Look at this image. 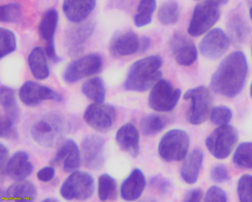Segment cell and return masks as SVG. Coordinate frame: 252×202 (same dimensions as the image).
<instances>
[{
	"mask_svg": "<svg viewBox=\"0 0 252 202\" xmlns=\"http://www.w3.org/2000/svg\"><path fill=\"white\" fill-rule=\"evenodd\" d=\"M249 66L241 51H234L225 57L211 78L210 86L217 94L234 98L244 87Z\"/></svg>",
	"mask_w": 252,
	"mask_h": 202,
	"instance_id": "6da1fadb",
	"label": "cell"
},
{
	"mask_svg": "<svg viewBox=\"0 0 252 202\" xmlns=\"http://www.w3.org/2000/svg\"><path fill=\"white\" fill-rule=\"evenodd\" d=\"M163 60L153 55L138 60L129 67L124 88L133 92H145L153 88L162 76Z\"/></svg>",
	"mask_w": 252,
	"mask_h": 202,
	"instance_id": "7a4b0ae2",
	"label": "cell"
},
{
	"mask_svg": "<svg viewBox=\"0 0 252 202\" xmlns=\"http://www.w3.org/2000/svg\"><path fill=\"white\" fill-rule=\"evenodd\" d=\"M68 130V122L63 115L49 113L32 125L31 135L39 145L51 148L58 144Z\"/></svg>",
	"mask_w": 252,
	"mask_h": 202,
	"instance_id": "3957f363",
	"label": "cell"
},
{
	"mask_svg": "<svg viewBox=\"0 0 252 202\" xmlns=\"http://www.w3.org/2000/svg\"><path fill=\"white\" fill-rule=\"evenodd\" d=\"M184 99L191 102L187 112L189 123L199 125L206 122L210 116L213 101L209 88L203 85L191 88L184 94Z\"/></svg>",
	"mask_w": 252,
	"mask_h": 202,
	"instance_id": "277c9868",
	"label": "cell"
},
{
	"mask_svg": "<svg viewBox=\"0 0 252 202\" xmlns=\"http://www.w3.org/2000/svg\"><path fill=\"white\" fill-rule=\"evenodd\" d=\"M189 144V135L186 131L171 130L160 138L158 151L165 162H180L187 157Z\"/></svg>",
	"mask_w": 252,
	"mask_h": 202,
	"instance_id": "5b68a950",
	"label": "cell"
},
{
	"mask_svg": "<svg viewBox=\"0 0 252 202\" xmlns=\"http://www.w3.org/2000/svg\"><path fill=\"white\" fill-rule=\"evenodd\" d=\"M95 180L90 172L76 170L62 184L60 194L67 201H85L95 192Z\"/></svg>",
	"mask_w": 252,
	"mask_h": 202,
	"instance_id": "8992f818",
	"label": "cell"
},
{
	"mask_svg": "<svg viewBox=\"0 0 252 202\" xmlns=\"http://www.w3.org/2000/svg\"><path fill=\"white\" fill-rule=\"evenodd\" d=\"M237 129L229 125H220L206 140L209 153L218 159H226L232 153L238 141Z\"/></svg>",
	"mask_w": 252,
	"mask_h": 202,
	"instance_id": "52a82bcc",
	"label": "cell"
},
{
	"mask_svg": "<svg viewBox=\"0 0 252 202\" xmlns=\"http://www.w3.org/2000/svg\"><path fill=\"white\" fill-rule=\"evenodd\" d=\"M220 17V11L218 4L210 0L197 4L189 26V34L193 37L204 34L215 26Z\"/></svg>",
	"mask_w": 252,
	"mask_h": 202,
	"instance_id": "ba28073f",
	"label": "cell"
},
{
	"mask_svg": "<svg viewBox=\"0 0 252 202\" xmlns=\"http://www.w3.org/2000/svg\"><path fill=\"white\" fill-rule=\"evenodd\" d=\"M181 96L180 88H175L169 81L160 79L150 91L149 106L155 111H172L176 107Z\"/></svg>",
	"mask_w": 252,
	"mask_h": 202,
	"instance_id": "9c48e42d",
	"label": "cell"
},
{
	"mask_svg": "<svg viewBox=\"0 0 252 202\" xmlns=\"http://www.w3.org/2000/svg\"><path fill=\"white\" fill-rule=\"evenodd\" d=\"M102 66V57L99 54H88L70 63L63 72V79L67 83H75L99 73Z\"/></svg>",
	"mask_w": 252,
	"mask_h": 202,
	"instance_id": "30bf717a",
	"label": "cell"
},
{
	"mask_svg": "<svg viewBox=\"0 0 252 202\" xmlns=\"http://www.w3.org/2000/svg\"><path fill=\"white\" fill-rule=\"evenodd\" d=\"M117 118V111L111 104L93 103L84 114L85 122L100 133H107L113 128Z\"/></svg>",
	"mask_w": 252,
	"mask_h": 202,
	"instance_id": "8fae6325",
	"label": "cell"
},
{
	"mask_svg": "<svg viewBox=\"0 0 252 202\" xmlns=\"http://www.w3.org/2000/svg\"><path fill=\"white\" fill-rule=\"evenodd\" d=\"M105 139L98 135H87L82 142V159L85 168L100 170L105 163Z\"/></svg>",
	"mask_w": 252,
	"mask_h": 202,
	"instance_id": "7c38bea8",
	"label": "cell"
},
{
	"mask_svg": "<svg viewBox=\"0 0 252 202\" xmlns=\"http://www.w3.org/2000/svg\"><path fill=\"white\" fill-rule=\"evenodd\" d=\"M19 97L22 102L29 107H34L45 100H53L58 102L63 101L61 94L33 81H27L22 85Z\"/></svg>",
	"mask_w": 252,
	"mask_h": 202,
	"instance_id": "4fadbf2b",
	"label": "cell"
},
{
	"mask_svg": "<svg viewBox=\"0 0 252 202\" xmlns=\"http://www.w3.org/2000/svg\"><path fill=\"white\" fill-rule=\"evenodd\" d=\"M228 35L220 29L210 31L200 41L199 49L205 58L209 60H218L229 48Z\"/></svg>",
	"mask_w": 252,
	"mask_h": 202,
	"instance_id": "5bb4252c",
	"label": "cell"
},
{
	"mask_svg": "<svg viewBox=\"0 0 252 202\" xmlns=\"http://www.w3.org/2000/svg\"><path fill=\"white\" fill-rule=\"evenodd\" d=\"M226 30L228 39L234 46L240 48L248 42L252 29L242 8H235L230 13L227 19Z\"/></svg>",
	"mask_w": 252,
	"mask_h": 202,
	"instance_id": "9a60e30c",
	"label": "cell"
},
{
	"mask_svg": "<svg viewBox=\"0 0 252 202\" xmlns=\"http://www.w3.org/2000/svg\"><path fill=\"white\" fill-rule=\"evenodd\" d=\"M171 52L175 62L181 66L189 67L197 58V50L190 38L182 32L174 34L169 42Z\"/></svg>",
	"mask_w": 252,
	"mask_h": 202,
	"instance_id": "2e32d148",
	"label": "cell"
},
{
	"mask_svg": "<svg viewBox=\"0 0 252 202\" xmlns=\"http://www.w3.org/2000/svg\"><path fill=\"white\" fill-rule=\"evenodd\" d=\"M82 153L79 146L73 139H67L59 148L56 156L51 161V166H60L63 164V170L71 173L81 167Z\"/></svg>",
	"mask_w": 252,
	"mask_h": 202,
	"instance_id": "e0dca14e",
	"label": "cell"
},
{
	"mask_svg": "<svg viewBox=\"0 0 252 202\" xmlns=\"http://www.w3.org/2000/svg\"><path fill=\"white\" fill-rule=\"evenodd\" d=\"M140 50V39L132 31L118 32L112 36L110 52L114 58L133 55Z\"/></svg>",
	"mask_w": 252,
	"mask_h": 202,
	"instance_id": "ac0fdd59",
	"label": "cell"
},
{
	"mask_svg": "<svg viewBox=\"0 0 252 202\" xmlns=\"http://www.w3.org/2000/svg\"><path fill=\"white\" fill-rule=\"evenodd\" d=\"M95 28L94 23H87L72 26L67 29L65 42L69 55L76 57L83 52L84 45L94 33Z\"/></svg>",
	"mask_w": 252,
	"mask_h": 202,
	"instance_id": "d6986e66",
	"label": "cell"
},
{
	"mask_svg": "<svg viewBox=\"0 0 252 202\" xmlns=\"http://www.w3.org/2000/svg\"><path fill=\"white\" fill-rule=\"evenodd\" d=\"M147 186L145 175L141 169L135 168L124 180L120 188L121 197L126 202L138 200Z\"/></svg>",
	"mask_w": 252,
	"mask_h": 202,
	"instance_id": "ffe728a7",
	"label": "cell"
},
{
	"mask_svg": "<svg viewBox=\"0 0 252 202\" xmlns=\"http://www.w3.org/2000/svg\"><path fill=\"white\" fill-rule=\"evenodd\" d=\"M116 141L122 151L133 158L140 153V134L135 125L126 123L122 125L116 134Z\"/></svg>",
	"mask_w": 252,
	"mask_h": 202,
	"instance_id": "44dd1931",
	"label": "cell"
},
{
	"mask_svg": "<svg viewBox=\"0 0 252 202\" xmlns=\"http://www.w3.org/2000/svg\"><path fill=\"white\" fill-rule=\"evenodd\" d=\"M34 168L29 160V155L26 151H17L10 158L5 168V174L16 181L24 180L32 175Z\"/></svg>",
	"mask_w": 252,
	"mask_h": 202,
	"instance_id": "7402d4cb",
	"label": "cell"
},
{
	"mask_svg": "<svg viewBox=\"0 0 252 202\" xmlns=\"http://www.w3.org/2000/svg\"><path fill=\"white\" fill-rule=\"evenodd\" d=\"M95 2L96 0H64L63 12L72 23H82L93 12Z\"/></svg>",
	"mask_w": 252,
	"mask_h": 202,
	"instance_id": "603a6c76",
	"label": "cell"
},
{
	"mask_svg": "<svg viewBox=\"0 0 252 202\" xmlns=\"http://www.w3.org/2000/svg\"><path fill=\"white\" fill-rule=\"evenodd\" d=\"M203 162V153L194 149L186 157L181 169V176L187 184H193L198 179Z\"/></svg>",
	"mask_w": 252,
	"mask_h": 202,
	"instance_id": "cb8c5ba5",
	"label": "cell"
},
{
	"mask_svg": "<svg viewBox=\"0 0 252 202\" xmlns=\"http://www.w3.org/2000/svg\"><path fill=\"white\" fill-rule=\"evenodd\" d=\"M5 197L17 202H33L37 197V189L32 181L20 180L8 187Z\"/></svg>",
	"mask_w": 252,
	"mask_h": 202,
	"instance_id": "d4e9b609",
	"label": "cell"
},
{
	"mask_svg": "<svg viewBox=\"0 0 252 202\" xmlns=\"http://www.w3.org/2000/svg\"><path fill=\"white\" fill-rule=\"evenodd\" d=\"M29 68L38 80H45L50 76V68L45 51L41 47H36L28 57Z\"/></svg>",
	"mask_w": 252,
	"mask_h": 202,
	"instance_id": "484cf974",
	"label": "cell"
},
{
	"mask_svg": "<svg viewBox=\"0 0 252 202\" xmlns=\"http://www.w3.org/2000/svg\"><path fill=\"white\" fill-rule=\"evenodd\" d=\"M59 23V14L57 10L47 11L39 25V34L41 38L46 42V45L54 43V36Z\"/></svg>",
	"mask_w": 252,
	"mask_h": 202,
	"instance_id": "4316f807",
	"label": "cell"
},
{
	"mask_svg": "<svg viewBox=\"0 0 252 202\" xmlns=\"http://www.w3.org/2000/svg\"><path fill=\"white\" fill-rule=\"evenodd\" d=\"M0 103L5 113V116L9 117L14 122L20 119V110L17 104L14 89L10 87L2 85L0 88Z\"/></svg>",
	"mask_w": 252,
	"mask_h": 202,
	"instance_id": "83f0119b",
	"label": "cell"
},
{
	"mask_svg": "<svg viewBox=\"0 0 252 202\" xmlns=\"http://www.w3.org/2000/svg\"><path fill=\"white\" fill-rule=\"evenodd\" d=\"M98 196L101 202L115 201L119 196L117 181L109 174H101L98 177Z\"/></svg>",
	"mask_w": 252,
	"mask_h": 202,
	"instance_id": "f1b7e54d",
	"label": "cell"
},
{
	"mask_svg": "<svg viewBox=\"0 0 252 202\" xmlns=\"http://www.w3.org/2000/svg\"><path fill=\"white\" fill-rule=\"evenodd\" d=\"M85 97L95 103H104L106 99V88L104 81L100 77L88 79L82 86Z\"/></svg>",
	"mask_w": 252,
	"mask_h": 202,
	"instance_id": "f546056e",
	"label": "cell"
},
{
	"mask_svg": "<svg viewBox=\"0 0 252 202\" xmlns=\"http://www.w3.org/2000/svg\"><path fill=\"white\" fill-rule=\"evenodd\" d=\"M166 126V122L159 115L151 113L144 116L140 121V128L143 135H155L161 132Z\"/></svg>",
	"mask_w": 252,
	"mask_h": 202,
	"instance_id": "4dcf8cb0",
	"label": "cell"
},
{
	"mask_svg": "<svg viewBox=\"0 0 252 202\" xmlns=\"http://www.w3.org/2000/svg\"><path fill=\"white\" fill-rule=\"evenodd\" d=\"M156 9V0H140L138 12L134 18L135 26L141 28L150 25Z\"/></svg>",
	"mask_w": 252,
	"mask_h": 202,
	"instance_id": "1f68e13d",
	"label": "cell"
},
{
	"mask_svg": "<svg viewBox=\"0 0 252 202\" xmlns=\"http://www.w3.org/2000/svg\"><path fill=\"white\" fill-rule=\"evenodd\" d=\"M180 8L177 2L170 0L162 4L158 12V21L164 26H172L179 20Z\"/></svg>",
	"mask_w": 252,
	"mask_h": 202,
	"instance_id": "d6a6232c",
	"label": "cell"
},
{
	"mask_svg": "<svg viewBox=\"0 0 252 202\" xmlns=\"http://www.w3.org/2000/svg\"><path fill=\"white\" fill-rule=\"evenodd\" d=\"M233 162L240 168H252V142L246 141L237 147L233 156Z\"/></svg>",
	"mask_w": 252,
	"mask_h": 202,
	"instance_id": "836d02e7",
	"label": "cell"
},
{
	"mask_svg": "<svg viewBox=\"0 0 252 202\" xmlns=\"http://www.w3.org/2000/svg\"><path fill=\"white\" fill-rule=\"evenodd\" d=\"M17 49V38L14 32L8 29H0V56L3 59Z\"/></svg>",
	"mask_w": 252,
	"mask_h": 202,
	"instance_id": "e575fe53",
	"label": "cell"
},
{
	"mask_svg": "<svg viewBox=\"0 0 252 202\" xmlns=\"http://www.w3.org/2000/svg\"><path fill=\"white\" fill-rule=\"evenodd\" d=\"M0 20L2 23H15L22 20V8L17 2L5 4L1 7Z\"/></svg>",
	"mask_w": 252,
	"mask_h": 202,
	"instance_id": "d590c367",
	"label": "cell"
},
{
	"mask_svg": "<svg viewBox=\"0 0 252 202\" xmlns=\"http://www.w3.org/2000/svg\"><path fill=\"white\" fill-rule=\"evenodd\" d=\"M237 190L240 202H252V175H242L237 182Z\"/></svg>",
	"mask_w": 252,
	"mask_h": 202,
	"instance_id": "8d00e7d4",
	"label": "cell"
},
{
	"mask_svg": "<svg viewBox=\"0 0 252 202\" xmlns=\"http://www.w3.org/2000/svg\"><path fill=\"white\" fill-rule=\"evenodd\" d=\"M232 111L229 107L226 106H217L212 108L209 117L212 123L220 126L228 125L232 119Z\"/></svg>",
	"mask_w": 252,
	"mask_h": 202,
	"instance_id": "74e56055",
	"label": "cell"
},
{
	"mask_svg": "<svg viewBox=\"0 0 252 202\" xmlns=\"http://www.w3.org/2000/svg\"><path fill=\"white\" fill-rule=\"evenodd\" d=\"M14 121L7 116H1L0 119V136L11 141H16L19 138V133L14 127Z\"/></svg>",
	"mask_w": 252,
	"mask_h": 202,
	"instance_id": "f35d334b",
	"label": "cell"
},
{
	"mask_svg": "<svg viewBox=\"0 0 252 202\" xmlns=\"http://www.w3.org/2000/svg\"><path fill=\"white\" fill-rule=\"evenodd\" d=\"M228 200L226 193L220 187L218 186H212L206 192L204 198L205 202H225Z\"/></svg>",
	"mask_w": 252,
	"mask_h": 202,
	"instance_id": "ab89813d",
	"label": "cell"
},
{
	"mask_svg": "<svg viewBox=\"0 0 252 202\" xmlns=\"http://www.w3.org/2000/svg\"><path fill=\"white\" fill-rule=\"evenodd\" d=\"M211 179L216 183H223L230 178L229 172L223 165L214 167L210 172Z\"/></svg>",
	"mask_w": 252,
	"mask_h": 202,
	"instance_id": "60d3db41",
	"label": "cell"
},
{
	"mask_svg": "<svg viewBox=\"0 0 252 202\" xmlns=\"http://www.w3.org/2000/svg\"><path fill=\"white\" fill-rule=\"evenodd\" d=\"M56 170L54 166H47L39 169L37 172V178L42 182H49L55 177Z\"/></svg>",
	"mask_w": 252,
	"mask_h": 202,
	"instance_id": "b9f144b4",
	"label": "cell"
},
{
	"mask_svg": "<svg viewBox=\"0 0 252 202\" xmlns=\"http://www.w3.org/2000/svg\"><path fill=\"white\" fill-rule=\"evenodd\" d=\"M150 184L152 187L157 188L161 193H166L170 187V184L167 180L163 178H160L158 175L153 177L150 179Z\"/></svg>",
	"mask_w": 252,
	"mask_h": 202,
	"instance_id": "7bdbcfd3",
	"label": "cell"
},
{
	"mask_svg": "<svg viewBox=\"0 0 252 202\" xmlns=\"http://www.w3.org/2000/svg\"><path fill=\"white\" fill-rule=\"evenodd\" d=\"M8 157H9V151L8 147L3 143H1L0 144V170L2 175L5 174V168L9 160Z\"/></svg>",
	"mask_w": 252,
	"mask_h": 202,
	"instance_id": "ee69618b",
	"label": "cell"
},
{
	"mask_svg": "<svg viewBox=\"0 0 252 202\" xmlns=\"http://www.w3.org/2000/svg\"><path fill=\"white\" fill-rule=\"evenodd\" d=\"M203 198V192L201 188H194L189 190L184 196V202H200Z\"/></svg>",
	"mask_w": 252,
	"mask_h": 202,
	"instance_id": "f6af8a7d",
	"label": "cell"
},
{
	"mask_svg": "<svg viewBox=\"0 0 252 202\" xmlns=\"http://www.w3.org/2000/svg\"><path fill=\"white\" fill-rule=\"evenodd\" d=\"M150 45H151V40H150V38L147 37V36H143V37L140 39L139 51L142 53L146 52V51H148Z\"/></svg>",
	"mask_w": 252,
	"mask_h": 202,
	"instance_id": "bcb514c9",
	"label": "cell"
},
{
	"mask_svg": "<svg viewBox=\"0 0 252 202\" xmlns=\"http://www.w3.org/2000/svg\"><path fill=\"white\" fill-rule=\"evenodd\" d=\"M210 1L218 4V5H225L228 2V0H210Z\"/></svg>",
	"mask_w": 252,
	"mask_h": 202,
	"instance_id": "7dc6e473",
	"label": "cell"
},
{
	"mask_svg": "<svg viewBox=\"0 0 252 202\" xmlns=\"http://www.w3.org/2000/svg\"><path fill=\"white\" fill-rule=\"evenodd\" d=\"M43 202H58V200H57V199H55V198H46V199H44L43 201H42Z\"/></svg>",
	"mask_w": 252,
	"mask_h": 202,
	"instance_id": "c3c4849f",
	"label": "cell"
},
{
	"mask_svg": "<svg viewBox=\"0 0 252 202\" xmlns=\"http://www.w3.org/2000/svg\"><path fill=\"white\" fill-rule=\"evenodd\" d=\"M249 16H250L251 20H252V5H251L250 8H249Z\"/></svg>",
	"mask_w": 252,
	"mask_h": 202,
	"instance_id": "681fc988",
	"label": "cell"
},
{
	"mask_svg": "<svg viewBox=\"0 0 252 202\" xmlns=\"http://www.w3.org/2000/svg\"><path fill=\"white\" fill-rule=\"evenodd\" d=\"M250 95H251V97H252V84H251V86H250Z\"/></svg>",
	"mask_w": 252,
	"mask_h": 202,
	"instance_id": "f907efd6",
	"label": "cell"
}]
</instances>
